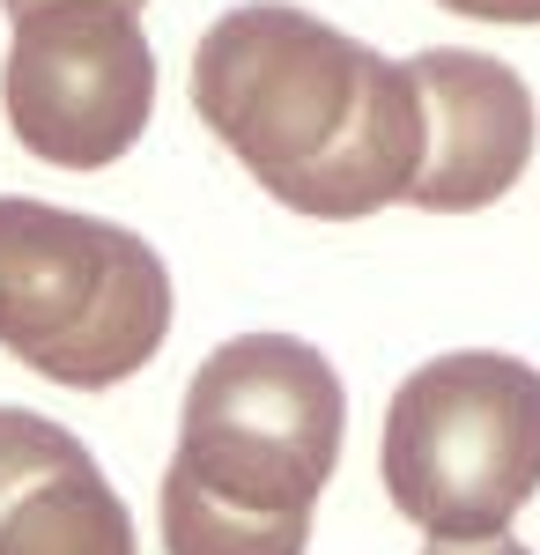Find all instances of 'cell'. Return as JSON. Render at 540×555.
I'll return each mask as SVG.
<instances>
[{
  "mask_svg": "<svg viewBox=\"0 0 540 555\" xmlns=\"http://www.w3.org/2000/svg\"><path fill=\"white\" fill-rule=\"evenodd\" d=\"M193 112L282 208L356 222L422 178V89L290 0H252L193 44Z\"/></svg>",
  "mask_w": 540,
  "mask_h": 555,
  "instance_id": "obj_1",
  "label": "cell"
},
{
  "mask_svg": "<svg viewBox=\"0 0 540 555\" xmlns=\"http://www.w3.org/2000/svg\"><path fill=\"white\" fill-rule=\"evenodd\" d=\"M348 392L296 334H237L193 371L164 467L170 555H304L311 504L340 467Z\"/></svg>",
  "mask_w": 540,
  "mask_h": 555,
  "instance_id": "obj_2",
  "label": "cell"
},
{
  "mask_svg": "<svg viewBox=\"0 0 540 555\" xmlns=\"http://www.w3.org/2000/svg\"><path fill=\"white\" fill-rule=\"evenodd\" d=\"M170 334V274L119 222L0 201V348L38 378L104 392Z\"/></svg>",
  "mask_w": 540,
  "mask_h": 555,
  "instance_id": "obj_3",
  "label": "cell"
},
{
  "mask_svg": "<svg viewBox=\"0 0 540 555\" xmlns=\"http://www.w3.org/2000/svg\"><path fill=\"white\" fill-rule=\"evenodd\" d=\"M377 467L437 548L503 541L540 489V371L497 348L415 363L385 408Z\"/></svg>",
  "mask_w": 540,
  "mask_h": 555,
  "instance_id": "obj_4",
  "label": "cell"
},
{
  "mask_svg": "<svg viewBox=\"0 0 540 555\" xmlns=\"http://www.w3.org/2000/svg\"><path fill=\"white\" fill-rule=\"evenodd\" d=\"M15 141L60 171H104L156 112V52L119 0H44L15 15L0 67Z\"/></svg>",
  "mask_w": 540,
  "mask_h": 555,
  "instance_id": "obj_5",
  "label": "cell"
},
{
  "mask_svg": "<svg viewBox=\"0 0 540 555\" xmlns=\"http://www.w3.org/2000/svg\"><path fill=\"white\" fill-rule=\"evenodd\" d=\"M408 67L422 89V178L408 201L429 215H474L503 201L540 141L533 89L518 82V67L459 44H429Z\"/></svg>",
  "mask_w": 540,
  "mask_h": 555,
  "instance_id": "obj_6",
  "label": "cell"
},
{
  "mask_svg": "<svg viewBox=\"0 0 540 555\" xmlns=\"http://www.w3.org/2000/svg\"><path fill=\"white\" fill-rule=\"evenodd\" d=\"M0 555H141L89 444L38 408H0Z\"/></svg>",
  "mask_w": 540,
  "mask_h": 555,
  "instance_id": "obj_7",
  "label": "cell"
},
{
  "mask_svg": "<svg viewBox=\"0 0 540 555\" xmlns=\"http://www.w3.org/2000/svg\"><path fill=\"white\" fill-rule=\"evenodd\" d=\"M452 15H474V23H540V0H437Z\"/></svg>",
  "mask_w": 540,
  "mask_h": 555,
  "instance_id": "obj_8",
  "label": "cell"
},
{
  "mask_svg": "<svg viewBox=\"0 0 540 555\" xmlns=\"http://www.w3.org/2000/svg\"><path fill=\"white\" fill-rule=\"evenodd\" d=\"M422 555H533V548H518V541H474V548H422Z\"/></svg>",
  "mask_w": 540,
  "mask_h": 555,
  "instance_id": "obj_9",
  "label": "cell"
},
{
  "mask_svg": "<svg viewBox=\"0 0 540 555\" xmlns=\"http://www.w3.org/2000/svg\"><path fill=\"white\" fill-rule=\"evenodd\" d=\"M8 15H23V8H44V0H0ZM119 8H141V0H119Z\"/></svg>",
  "mask_w": 540,
  "mask_h": 555,
  "instance_id": "obj_10",
  "label": "cell"
}]
</instances>
